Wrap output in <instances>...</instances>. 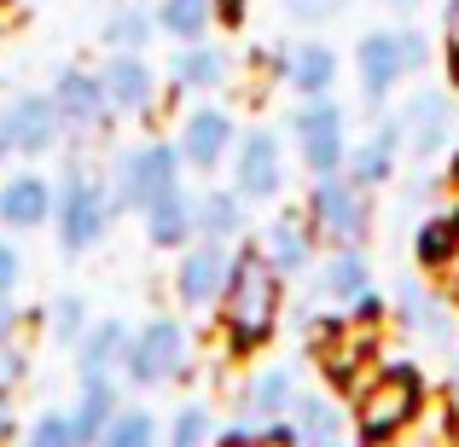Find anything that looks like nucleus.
Segmentation results:
<instances>
[{"label":"nucleus","instance_id":"obj_4","mask_svg":"<svg viewBox=\"0 0 459 447\" xmlns=\"http://www.w3.org/2000/svg\"><path fill=\"white\" fill-rule=\"evenodd\" d=\"M192 366V331L169 314L146 320L134 337H128V360H123V378L140 383V390H157V383H175L186 378Z\"/></svg>","mask_w":459,"mask_h":447},{"label":"nucleus","instance_id":"obj_8","mask_svg":"<svg viewBox=\"0 0 459 447\" xmlns=\"http://www.w3.org/2000/svg\"><path fill=\"white\" fill-rule=\"evenodd\" d=\"M291 128H297V146H303L308 175H337V168H343V157H349L343 105H332L325 93H308V105H297Z\"/></svg>","mask_w":459,"mask_h":447},{"label":"nucleus","instance_id":"obj_21","mask_svg":"<svg viewBox=\"0 0 459 447\" xmlns=\"http://www.w3.org/2000/svg\"><path fill=\"white\" fill-rule=\"evenodd\" d=\"M117 407H123V395H117V378H82V383H76V407H70V425H76L82 447H100L105 425L117 418Z\"/></svg>","mask_w":459,"mask_h":447},{"label":"nucleus","instance_id":"obj_9","mask_svg":"<svg viewBox=\"0 0 459 447\" xmlns=\"http://www.w3.org/2000/svg\"><path fill=\"white\" fill-rule=\"evenodd\" d=\"M308 221L320 238H332V245H360L367 238V198H360L355 180H337V175H320V186L308 192Z\"/></svg>","mask_w":459,"mask_h":447},{"label":"nucleus","instance_id":"obj_7","mask_svg":"<svg viewBox=\"0 0 459 447\" xmlns=\"http://www.w3.org/2000/svg\"><path fill=\"white\" fill-rule=\"evenodd\" d=\"M58 134H65V123H58V105L53 93H18V99L0 105V157H47L58 146Z\"/></svg>","mask_w":459,"mask_h":447},{"label":"nucleus","instance_id":"obj_38","mask_svg":"<svg viewBox=\"0 0 459 447\" xmlns=\"http://www.w3.org/2000/svg\"><path fill=\"white\" fill-rule=\"evenodd\" d=\"M221 447H291V436H285L280 425H268V430H245V436H227Z\"/></svg>","mask_w":459,"mask_h":447},{"label":"nucleus","instance_id":"obj_30","mask_svg":"<svg viewBox=\"0 0 459 447\" xmlns=\"http://www.w3.org/2000/svg\"><path fill=\"white\" fill-rule=\"evenodd\" d=\"M100 447H163V430L146 407H117V418L105 425Z\"/></svg>","mask_w":459,"mask_h":447},{"label":"nucleus","instance_id":"obj_12","mask_svg":"<svg viewBox=\"0 0 459 447\" xmlns=\"http://www.w3.org/2000/svg\"><path fill=\"white\" fill-rule=\"evenodd\" d=\"M100 82H105L111 116H152L157 111V70L140 53H111L100 64Z\"/></svg>","mask_w":459,"mask_h":447},{"label":"nucleus","instance_id":"obj_18","mask_svg":"<svg viewBox=\"0 0 459 447\" xmlns=\"http://www.w3.org/2000/svg\"><path fill=\"white\" fill-rule=\"evenodd\" d=\"M128 325L123 320H88V331L76 337V372L82 378H117L128 360Z\"/></svg>","mask_w":459,"mask_h":447},{"label":"nucleus","instance_id":"obj_1","mask_svg":"<svg viewBox=\"0 0 459 447\" xmlns=\"http://www.w3.org/2000/svg\"><path fill=\"white\" fill-rule=\"evenodd\" d=\"M280 268H273L268 256H262V245L238 250L233 256V273H227V291H221V331L227 343L245 355V348H262L273 337V325H280Z\"/></svg>","mask_w":459,"mask_h":447},{"label":"nucleus","instance_id":"obj_15","mask_svg":"<svg viewBox=\"0 0 459 447\" xmlns=\"http://www.w3.org/2000/svg\"><path fill=\"white\" fill-rule=\"evenodd\" d=\"M53 198L58 186L35 168H18V175L0 180V227L6 233H35V227L53 221Z\"/></svg>","mask_w":459,"mask_h":447},{"label":"nucleus","instance_id":"obj_6","mask_svg":"<svg viewBox=\"0 0 459 447\" xmlns=\"http://www.w3.org/2000/svg\"><path fill=\"white\" fill-rule=\"evenodd\" d=\"M425 64V35L419 30H372L360 35L355 47V70H360V93H367L372 105H384L395 93V82L407 76V70Z\"/></svg>","mask_w":459,"mask_h":447},{"label":"nucleus","instance_id":"obj_26","mask_svg":"<svg viewBox=\"0 0 459 447\" xmlns=\"http://www.w3.org/2000/svg\"><path fill=\"white\" fill-rule=\"evenodd\" d=\"M280 70L291 76V88L303 93H332V82H337V53L332 47H320V41H308V47H291V53L280 58Z\"/></svg>","mask_w":459,"mask_h":447},{"label":"nucleus","instance_id":"obj_46","mask_svg":"<svg viewBox=\"0 0 459 447\" xmlns=\"http://www.w3.org/2000/svg\"><path fill=\"white\" fill-rule=\"evenodd\" d=\"M320 447H343V442H320Z\"/></svg>","mask_w":459,"mask_h":447},{"label":"nucleus","instance_id":"obj_13","mask_svg":"<svg viewBox=\"0 0 459 447\" xmlns=\"http://www.w3.org/2000/svg\"><path fill=\"white\" fill-rule=\"evenodd\" d=\"M233 175H238V192H245V198H280V186H285L280 134H273V128H250L233 146Z\"/></svg>","mask_w":459,"mask_h":447},{"label":"nucleus","instance_id":"obj_28","mask_svg":"<svg viewBox=\"0 0 459 447\" xmlns=\"http://www.w3.org/2000/svg\"><path fill=\"white\" fill-rule=\"evenodd\" d=\"M157 35V18L140 6H117L111 18L100 23V41L111 47V53H146V41Z\"/></svg>","mask_w":459,"mask_h":447},{"label":"nucleus","instance_id":"obj_2","mask_svg":"<svg viewBox=\"0 0 459 447\" xmlns=\"http://www.w3.org/2000/svg\"><path fill=\"white\" fill-rule=\"evenodd\" d=\"M111 186L105 180H93L82 163L65 168V180H58V198H53V227H58V250L65 256H88L93 245H105V233H111Z\"/></svg>","mask_w":459,"mask_h":447},{"label":"nucleus","instance_id":"obj_24","mask_svg":"<svg viewBox=\"0 0 459 447\" xmlns=\"http://www.w3.org/2000/svg\"><path fill=\"white\" fill-rule=\"evenodd\" d=\"M320 291L332 297V302H349V308H360L372 291V268H367V256H360L355 245H337V256L325 262V273H320Z\"/></svg>","mask_w":459,"mask_h":447},{"label":"nucleus","instance_id":"obj_43","mask_svg":"<svg viewBox=\"0 0 459 447\" xmlns=\"http://www.w3.org/2000/svg\"><path fill=\"white\" fill-rule=\"evenodd\" d=\"M215 18L221 23H245V0H215Z\"/></svg>","mask_w":459,"mask_h":447},{"label":"nucleus","instance_id":"obj_40","mask_svg":"<svg viewBox=\"0 0 459 447\" xmlns=\"http://www.w3.org/2000/svg\"><path fill=\"white\" fill-rule=\"evenodd\" d=\"M23 320L30 314L18 308V297H0V337H12V331H23Z\"/></svg>","mask_w":459,"mask_h":447},{"label":"nucleus","instance_id":"obj_16","mask_svg":"<svg viewBox=\"0 0 459 447\" xmlns=\"http://www.w3.org/2000/svg\"><path fill=\"white\" fill-rule=\"evenodd\" d=\"M448 123H454L448 93L425 88V93H413V99L402 105V116H395V134L407 140V151H413V157H437L442 146H448Z\"/></svg>","mask_w":459,"mask_h":447},{"label":"nucleus","instance_id":"obj_22","mask_svg":"<svg viewBox=\"0 0 459 447\" xmlns=\"http://www.w3.org/2000/svg\"><path fill=\"white\" fill-rule=\"evenodd\" d=\"M297 390H291V372L285 366H268L256 372V378H245V390H238V413L250 418V425H273L280 413H291Z\"/></svg>","mask_w":459,"mask_h":447},{"label":"nucleus","instance_id":"obj_33","mask_svg":"<svg viewBox=\"0 0 459 447\" xmlns=\"http://www.w3.org/2000/svg\"><path fill=\"white\" fill-rule=\"evenodd\" d=\"M459 256V215H442V221L419 227V262L425 268H448Z\"/></svg>","mask_w":459,"mask_h":447},{"label":"nucleus","instance_id":"obj_34","mask_svg":"<svg viewBox=\"0 0 459 447\" xmlns=\"http://www.w3.org/2000/svg\"><path fill=\"white\" fill-rule=\"evenodd\" d=\"M163 447H215V425L204 407H180L175 425L163 430Z\"/></svg>","mask_w":459,"mask_h":447},{"label":"nucleus","instance_id":"obj_5","mask_svg":"<svg viewBox=\"0 0 459 447\" xmlns=\"http://www.w3.org/2000/svg\"><path fill=\"white\" fill-rule=\"evenodd\" d=\"M180 168H186V157H180V146H169V140L128 146L123 157H117V168H111V203L140 215L157 192L180 186Z\"/></svg>","mask_w":459,"mask_h":447},{"label":"nucleus","instance_id":"obj_20","mask_svg":"<svg viewBox=\"0 0 459 447\" xmlns=\"http://www.w3.org/2000/svg\"><path fill=\"white\" fill-rule=\"evenodd\" d=\"M227 70H233V58H227V53H215V47H204V41H180V53L169 58V88L210 93V88H221V82H227Z\"/></svg>","mask_w":459,"mask_h":447},{"label":"nucleus","instance_id":"obj_23","mask_svg":"<svg viewBox=\"0 0 459 447\" xmlns=\"http://www.w3.org/2000/svg\"><path fill=\"white\" fill-rule=\"evenodd\" d=\"M395 146H402V134H395V123H384V128H372L367 140H360L355 151L343 157V168H349V180H355L360 192L367 186H384V180L395 175Z\"/></svg>","mask_w":459,"mask_h":447},{"label":"nucleus","instance_id":"obj_45","mask_svg":"<svg viewBox=\"0 0 459 447\" xmlns=\"http://www.w3.org/2000/svg\"><path fill=\"white\" fill-rule=\"evenodd\" d=\"M0 12H18V0H0Z\"/></svg>","mask_w":459,"mask_h":447},{"label":"nucleus","instance_id":"obj_47","mask_svg":"<svg viewBox=\"0 0 459 447\" xmlns=\"http://www.w3.org/2000/svg\"><path fill=\"white\" fill-rule=\"evenodd\" d=\"M454 378H459V360H454Z\"/></svg>","mask_w":459,"mask_h":447},{"label":"nucleus","instance_id":"obj_25","mask_svg":"<svg viewBox=\"0 0 459 447\" xmlns=\"http://www.w3.org/2000/svg\"><path fill=\"white\" fill-rule=\"evenodd\" d=\"M192 227L198 238H238L245 233V192H198L192 198Z\"/></svg>","mask_w":459,"mask_h":447},{"label":"nucleus","instance_id":"obj_10","mask_svg":"<svg viewBox=\"0 0 459 447\" xmlns=\"http://www.w3.org/2000/svg\"><path fill=\"white\" fill-rule=\"evenodd\" d=\"M227 273H233V250L221 238H198V245L180 250L175 262V297L186 308H215L227 291Z\"/></svg>","mask_w":459,"mask_h":447},{"label":"nucleus","instance_id":"obj_35","mask_svg":"<svg viewBox=\"0 0 459 447\" xmlns=\"http://www.w3.org/2000/svg\"><path fill=\"white\" fill-rule=\"evenodd\" d=\"M30 383V348H23V337H0V401H12V395Z\"/></svg>","mask_w":459,"mask_h":447},{"label":"nucleus","instance_id":"obj_29","mask_svg":"<svg viewBox=\"0 0 459 447\" xmlns=\"http://www.w3.org/2000/svg\"><path fill=\"white\" fill-rule=\"evenodd\" d=\"M291 413H297V436H303V447L343 442V418H337V407L325 401V395H297Z\"/></svg>","mask_w":459,"mask_h":447},{"label":"nucleus","instance_id":"obj_11","mask_svg":"<svg viewBox=\"0 0 459 447\" xmlns=\"http://www.w3.org/2000/svg\"><path fill=\"white\" fill-rule=\"evenodd\" d=\"M53 105H58V123H65V134H100L105 123H111V105H105V82L100 70H58L53 76Z\"/></svg>","mask_w":459,"mask_h":447},{"label":"nucleus","instance_id":"obj_41","mask_svg":"<svg viewBox=\"0 0 459 447\" xmlns=\"http://www.w3.org/2000/svg\"><path fill=\"white\" fill-rule=\"evenodd\" d=\"M448 70L459 82V0H448Z\"/></svg>","mask_w":459,"mask_h":447},{"label":"nucleus","instance_id":"obj_39","mask_svg":"<svg viewBox=\"0 0 459 447\" xmlns=\"http://www.w3.org/2000/svg\"><path fill=\"white\" fill-rule=\"evenodd\" d=\"M285 6H291V18L320 23V18H337V12H343V0H285Z\"/></svg>","mask_w":459,"mask_h":447},{"label":"nucleus","instance_id":"obj_14","mask_svg":"<svg viewBox=\"0 0 459 447\" xmlns=\"http://www.w3.org/2000/svg\"><path fill=\"white\" fill-rule=\"evenodd\" d=\"M180 157H186V168H221V157L238 146V128L233 116L221 111V105H198V111H186V123H180Z\"/></svg>","mask_w":459,"mask_h":447},{"label":"nucleus","instance_id":"obj_32","mask_svg":"<svg viewBox=\"0 0 459 447\" xmlns=\"http://www.w3.org/2000/svg\"><path fill=\"white\" fill-rule=\"evenodd\" d=\"M41 320H47V331H53V343L76 348V337L88 331V302L65 291V297H53V302H47V314H41Z\"/></svg>","mask_w":459,"mask_h":447},{"label":"nucleus","instance_id":"obj_27","mask_svg":"<svg viewBox=\"0 0 459 447\" xmlns=\"http://www.w3.org/2000/svg\"><path fill=\"white\" fill-rule=\"evenodd\" d=\"M157 35L169 41H204L215 23V0H157Z\"/></svg>","mask_w":459,"mask_h":447},{"label":"nucleus","instance_id":"obj_36","mask_svg":"<svg viewBox=\"0 0 459 447\" xmlns=\"http://www.w3.org/2000/svg\"><path fill=\"white\" fill-rule=\"evenodd\" d=\"M18 447H82V436H76V425H70V413H41L18 436Z\"/></svg>","mask_w":459,"mask_h":447},{"label":"nucleus","instance_id":"obj_37","mask_svg":"<svg viewBox=\"0 0 459 447\" xmlns=\"http://www.w3.org/2000/svg\"><path fill=\"white\" fill-rule=\"evenodd\" d=\"M18 285H23V250L0 238V297H18Z\"/></svg>","mask_w":459,"mask_h":447},{"label":"nucleus","instance_id":"obj_19","mask_svg":"<svg viewBox=\"0 0 459 447\" xmlns=\"http://www.w3.org/2000/svg\"><path fill=\"white\" fill-rule=\"evenodd\" d=\"M262 256H268L280 273H303L308 256H314V221H308V210L303 215H273V221L262 227Z\"/></svg>","mask_w":459,"mask_h":447},{"label":"nucleus","instance_id":"obj_17","mask_svg":"<svg viewBox=\"0 0 459 447\" xmlns=\"http://www.w3.org/2000/svg\"><path fill=\"white\" fill-rule=\"evenodd\" d=\"M140 221H146V245L152 250H180V245L198 238V227H192V192L186 186L157 192L146 210H140Z\"/></svg>","mask_w":459,"mask_h":447},{"label":"nucleus","instance_id":"obj_3","mask_svg":"<svg viewBox=\"0 0 459 447\" xmlns=\"http://www.w3.org/2000/svg\"><path fill=\"white\" fill-rule=\"evenodd\" d=\"M419 407H425V383H419V372L395 366V372L367 378L355 390V430H360V442H372V447L395 442L419 418Z\"/></svg>","mask_w":459,"mask_h":447},{"label":"nucleus","instance_id":"obj_44","mask_svg":"<svg viewBox=\"0 0 459 447\" xmlns=\"http://www.w3.org/2000/svg\"><path fill=\"white\" fill-rule=\"evenodd\" d=\"M378 6H384V12H419L425 0H378Z\"/></svg>","mask_w":459,"mask_h":447},{"label":"nucleus","instance_id":"obj_42","mask_svg":"<svg viewBox=\"0 0 459 447\" xmlns=\"http://www.w3.org/2000/svg\"><path fill=\"white\" fill-rule=\"evenodd\" d=\"M23 430H18V413H12V401H0V447H12Z\"/></svg>","mask_w":459,"mask_h":447},{"label":"nucleus","instance_id":"obj_31","mask_svg":"<svg viewBox=\"0 0 459 447\" xmlns=\"http://www.w3.org/2000/svg\"><path fill=\"white\" fill-rule=\"evenodd\" d=\"M402 320L419 325V331H430L437 343H448V308H442L425 285H402Z\"/></svg>","mask_w":459,"mask_h":447}]
</instances>
